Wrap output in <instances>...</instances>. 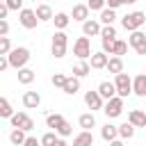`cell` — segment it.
I'll list each match as a JSON object with an SVG mask.
<instances>
[{"label": "cell", "mask_w": 146, "mask_h": 146, "mask_svg": "<svg viewBox=\"0 0 146 146\" xmlns=\"http://www.w3.org/2000/svg\"><path fill=\"white\" fill-rule=\"evenodd\" d=\"M57 146H68V144H66V141H64V137H62V139L57 141Z\"/></svg>", "instance_id": "obj_48"}, {"label": "cell", "mask_w": 146, "mask_h": 146, "mask_svg": "<svg viewBox=\"0 0 146 146\" xmlns=\"http://www.w3.org/2000/svg\"><path fill=\"white\" fill-rule=\"evenodd\" d=\"M144 73H146V68H144Z\"/></svg>", "instance_id": "obj_50"}, {"label": "cell", "mask_w": 146, "mask_h": 146, "mask_svg": "<svg viewBox=\"0 0 146 146\" xmlns=\"http://www.w3.org/2000/svg\"><path fill=\"white\" fill-rule=\"evenodd\" d=\"M105 71H110V73H121L123 71V59L119 57V55H114V57H110V62H107V68Z\"/></svg>", "instance_id": "obj_26"}, {"label": "cell", "mask_w": 146, "mask_h": 146, "mask_svg": "<svg viewBox=\"0 0 146 146\" xmlns=\"http://www.w3.org/2000/svg\"><path fill=\"white\" fill-rule=\"evenodd\" d=\"M52 23H55V27H57V30H66V27H68V23H71V16H68L66 11H57V14H55V18H52Z\"/></svg>", "instance_id": "obj_24"}, {"label": "cell", "mask_w": 146, "mask_h": 146, "mask_svg": "<svg viewBox=\"0 0 146 146\" xmlns=\"http://www.w3.org/2000/svg\"><path fill=\"white\" fill-rule=\"evenodd\" d=\"M78 123H80L82 130H91V128H96V116H94V112H84V114H80Z\"/></svg>", "instance_id": "obj_22"}, {"label": "cell", "mask_w": 146, "mask_h": 146, "mask_svg": "<svg viewBox=\"0 0 146 146\" xmlns=\"http://www.w3.org/2000/svg\"><path fill=\"white\" fill-rule=\"evenodd\" d=\"M14 114H16V112L11 110V103H9L7 98H0V116H2V119H11Z\"/></svg>", "instance_id": "obj_32"}, {"label": "cell", "mask_w": 146, "mask_h": 146, "mask_svg": "<svg viewBox=\"0 0 146 146\" xmlns=\"http://www.w3.org/2000/svg\"><path fill=\"white\" fill-rule=\"evenodd\" d=\"M9 123H11V128H23L25 132H30V130L34 128V121H32L25 112H16V114L9 119Z\"/></svg>", "instance_id": "obj_9"}, {"label": "cell", "mask_w": 146, "mask_h": 146, "mask_svg": "<svg viewBox=\"0 0 146 146\" xmlns=\"http://www.w3.org/2000/svg\"><path fill=\"white\" fill-rule=\"evenodd\" d=\"M135 2H137V0H125V5H135Z\"/></svg>", "instance_id": "obj_49"}, {"label": "cell", "mask_w": 146, "mask_h": 146, "mask_svg": "<svg viewBox=\"0 0 146 146\" xmlns=\"http://www.w3.org/2000/svg\"><path fill=\"white\" fill-rule=\"evenodd\" d=\"M66 46H68V36H66V32H64V30H57V32L52 34L50 55H52L55 59H62V57L66 55Z\"/></svg>", "instance_id": "obj_1"}, {"label": "cell", "mask_w": 146, "mask_h": 146, "mask_svg": "<svg viewBox=\"0 0 146 146\" xmlns=\"http://www.w3.org/2000/svg\"><path fill=\"white\" fill-rule=\"evenodd\" d=\"M135 52H137V55H146V41H144L141 46H137V48H135Z\"/></svg>", "instance_id": "obj_46"}, {"label": "cell", "mask_w": 146, "mask_h": 146, "mask_svg": "<svg viewBox=\"0 0 146 146\" xmlns=\"http://www.w3.org/2000/svg\"><path fill=\"white\" fill-rule=\"evenodd\" d=\"M59 139H62V137H59L55 130H48L46 135H41V146H57Z\"/></svg>", "instance_id": "obj_30"}, {"label": "cell", "mask_w": 146, "mask_h": 146, "mask_svg": "<svg viewBox=\"0 0 146 146\" xmlns=\"http://www.w3.org/2000/svg\"><path fill=\"white\" fill-rule=\"evenodd\" d=\"M9 66H11V64H9V57H7V55H0V73L7 71Z\"/></svg>", "instance_id": "obj_42"}, {"label": "cell", "mask_w": 146, "mask_h": 146, "mask_svg": "<svg viewBox=\"0 0 146 146\" xmlns=\"http://www.w3.org/2000/svg\"><path fill=\"white\" fill-rule=\"evenodd\" d=\"M103 112H105L107 119H116V116H121V112H123V98H121V96H114V98L105 100Z\"/></svg>", "instance_id": "obj_7"}, {"label": "cell", "mask_w": 146, "mask_h": 146, "mask_svg": "<svg viewBox=\"0 0 146 146\" xmlns=\"http://www.w3.org/2000/svg\"><path fill=\"white\" fill-rule=\"evenodd\" d=\"M23 105H25L27 110H36V107L41 105V94H39V91H25V94H23Z\"/></svg>", "instance_id": "obj_13"}, {"label": "cell", "mask_w": 146, "mask_h": 146, "mask_svg": "<svg viewBox=\"0 0 146 146\" xmlns=\"http://www.w3.org/2000/svg\"><path fill=\"white\" fill-rule=\"evenodd\" d=\"M55 132H57L59 137H71V135H73V125H71L68 121H64V123H62V125H59Z\"/></svg>", "instance_id": "obj_35"}, {"label": "cell", "mask_w": 146, "mask_h": 146, "mask_svg": "<svg viewBox=\"0 0 146 146\" xmlns=\"http://www.w3.org/2000/svg\"><path fill=\"white\" fill-rule=\"evenodd\" d=\"M91 62V68H96V71H103V68H107V62H110V55L105 52V50H100V52H94L91 57H89Z\"/></svg>", "instance_id": "obj_11"}, {"label": "cell", "mask_w": 146, "mask_h": 146, "mask_svg": "<svg viewBox=\"0 0 146 146\" xmlns=\"http://www.w3.org/2000/svg\"><path fill=\"white\" fill-rule=\"evenodd\" d=\"M36 16H39V21L41 23H48V21H52L55 18V14H52V9H50V5H46V2H41V5H36Z\"/></svg>", "instance_id": "obj_18"}, {"label": "cell", "mask_w": 146, "mask_h": 146, "mask_svg": "<svg viewBox=\"0 0 146 146\" xmlns=\"http://www.w3.org/2000/svg\"><path fill=\"white\" fill-rule=\"evenodd\" d=\"M128 41H123V39H116V43H114V52L112 55H119V57H123L125 52H128Z\"/></svg>", "instance_id": "obj_33"}, {"label": "cell", "mask_w": 146, "mask_h": 146, "mask_svg": "<svg viewBox=\"0 0 146 146\" xmlns=\"http://www.w3.org/2000/svg\"><path fill=\"white\" fill-rule=\"evenodd\" d=\"M123 141H125V139H121V137H119V139H114V141H110V146H125Z\"/></svg>", "instance_id": "obj_47"}, {"label": "cell", "mask_w": 146, "mask_h": 146, "mask_svg": "<svg viewBox=\"0 0 146 146\" xmlns=\"http://www.w3.org/2000/svg\"><path fill=\"white\" fill-rule=\"evenodd\" d=\"M100 137H103L105 141H114V139H119V125L105 123V125L100 128Z\"/></svg>", "instance_id": "obj_19"}, {"label": "cell", "mask_w": 146, "mask_h": 146, "mask_svg": "<svg viewBox=\"0 0 146 146\" xmlns=\"http://www.w3.org/2000/svg\"><path fill=\"white\" fill-rule=\"evenodd\" d=\"M7 57H9L11 68H16V71H18V68H25V66H27V62H30V57H32V55H30V50H27V48L18 46V48H14Z\"/></svg>", "instance_id": "obj_2"}, {"label": "cell", "mask_w": 146, "mask_h": 146, "mask_svg": "<svg viewBox=\"0 0 146 146\" xmlns=\"http://www.w3.org/2000/svg\"><path fill=\"white\" fill-rule=\"evenodd\" d=\"M5 2H7V7L11 11H21L23 9V0H5Z\"/></svg>", "instance_id": "obj_40"}, {"label": "cell", "mask_w": 146, "mask_h": 146, "mask_svg": "<svg viewBox=\"0 0 146 146\" xmlns=\"http://www.w3.org/2000/svg\"><path fill=\"white\" fill-rule=\"evenodd\" d=\"M34 2H36V0H34Z\"/></svg>", "instance_id": "obj_52"}, {"label": "cell", "mask_w": 146, "mask_h": 146, "mask_svg": "<svg viewBox=\"0 0 146 146\" xmlns=\"http://www.w3.org/2000/svg\"><path fill=\"white\" fill-rule=\"evenodd\" d=\"M73 55L78 57V59H89L94 52H91V41H89V36H80V39H75V43H73Z\"/></svg>", "instance_id": "obj_5"}, {"label": "cell", "mask_w": 146, "mask_h": 146, "mask_svg": "<svg viewBox=\"0 0 146 146\" xmlns=\"http://www.w3.org/2000/svg\"><path fill=\"white\" fill-rule=\"evenodd\" d=\"M62 91L68 94V96L78 94V91H80V78H78V75H68V78H66V84H64Z\"/></svg>", "instance_id": "obj_20"}, {"label": "cell", "mask_w": 146, "mask_h": 146, "mask_svg": "<svg viewBox=\"0 0 146 146\" xmlns=\"http://www.w3.org/2000/svg\"><path fill=\"white\" fill-rule=\"evenodd\" d=\"M9 11H11V9L7 7V2H2V5H0V21H2V18H7V14H9Z\"/></svg>", "instance_id": "obj_45"}, {"label": "cell", "mask_w": 146, "mask_h": 146, "mask_svg": "<svg viewBox=\"0 0 146 146\" xmlns=\"http://www.w3.org/2000/svg\"><path fill=\"white\" fill-rule=\"evenodd\" d=\"M73 146H94V135L91 130H82L73 137Z\"/></svg>", "instance_id": "obj_17"}, {"label": "cell", "mask_w": 146, "mask_h": 146, "mask_svg": "<svg viewBox=\"0 0 146 146\" xmlns=\"http://www.w3.org/2000/svg\"><path fill=\"white\" fill-rule=\"evenodd\" d=\"M87 5H89L91 11H103L107 7V0H87Z\"/></svg>", "instance_id": "obj_37"}, {"label": "cell", "mask_w": 146, "mask_h": 146, "mask_svg": "<svg viewBox=\"0 0 146 146\" xmlns=\"http://www.w3.org/2000/svg\"><path fill=\"white\" fill-rule=\"evenodd\" d=\"M144 23H146V11H130V14H125V16L121 18V25H123V30H128V32H135V30H139Z\"/></svg>", "instance_id": "obj_3"}, {"label": "cell", "mask_w": 146, "mask_h": 146, "mask_svg": "<svg viewBox=\"0 0 146 146\" xmlns=\"http://www.w3.org/2000/svg\"><path fill=\"white\" fill-rule=\"evenodd\" d=\"M132 94L139 98H146V73H139L132 78Z\"/></svg>", "instance_id": "obj_12"}, {"label": "cell", "mask_w": 146, "mask_h": 146, "mask_svg": "<svg viewBox=\"0 0 146 146\" xmlns=\"http://www.w3.org/2000/svg\"><path fill=\"white\" fill-rule=\"evenodd\" d=\"M146 41V34L141 32V30H135V32H130V36H128V43L132 46V48H137V46H141Z\"/></svg>", "instance_id": "obj_31"}, {"label": "cell", "mask_w": 146, "mask_h": 146, "mask_svg": "<svg viewBox=\"0 0 146 146\" xmlns=\"http://www.w3.org/2000/svg\"><path fill=\"white\" fill-rule=\"evenodd\" d=\"M14 48H11V41L9 36H0V55H9Z\"/></svg>", "instance_id": "obj_36"}, {"label": "cell", "mask_w": 146, "mask_h": 146, "mask_svg": "<svg viewBox=\"0 0 146 146\" xmlns=\"http://www.w3.org/2000/svg\"><path fill=\"white\" fill-rule=\"evenodd\" d=\"M89 5H73V11H71V18L73 21H80V23H84V21H89Z\"/></svg>", "instance_id": "obj_15"}, {"label": "cell", "mask_w": 146, "mask_h": 146, "mask_svg": "<svg viewBox=\"0 0 146 146\" xmlns=\"http://www.w3.org/2000/svg\"><path fill=\"white\" fill-rule=\"evenodd\" d=\"M9 34V23H7V18H2L0 21V36H7Z\"/></svg>", "instance_id": "obj_41"}, {"label": "cell", "mask_w": 146, "mask_h": 146, "mask_svg": "<svg viewBox=\"0 0 146 146\" xmlns=\"http://www.w3.org/2000/svg\"><path fill=\"white\" fill-rule=\"evenodd\" d=\"M34 78H36V73L32 71V68H18V82L21 84H32L34 82Z\"/></svg>", "instance_id": "obj_25"}, {"label": "cell", "mask_w": 146, "mask_h": 146, "mask_svg": "<svg viewBox=\"0 0 146 146\" xmlns=\"http://www.w3.org/2000/svg\"><path fill=\"white\" fill-rule=\"evenodd\" d=\"M66 78H68V75H64V73H55L50 82H52V87H59V89H64V84H66Z\"/></svg>", "instance_id": "obj_38"}, {"label": "cell", "mask_w": 146, "mask_h": 146, "mask_svg": "<svg viewBox=\"0 0 146 146\" xmlns=\"http://www.w3.org/2000/svg\"><path fill=\"white\" fill-rule=\"evenodd\" d=\"M121 5H125V0H107V7L110 9H119Z\"/></svg>", "instance_id": "obj_43"}, {"label": "cell", "mask_w": 146, "mask_h": 146, "mask_svg": "<svg viewBox=\"0 0 146 146\" xmlns=\"http://www.w3.org/2000/svg\"><path fill=\"white\" fill-rule=\"evenodd\" d=\"M89 73H91V64H89L87 59H80V62L73 66V75H78L80 80H82V78H87Z\"/></svg>", "instance_id": "obj_21"}, {"label": "cell", "mask_w": 146, "mask_h": 146, "mask_svg": "<svg viewBox=\"0 0 146 146\" xmlns=\"http://www.w3.org/2000/svg\"><path fill=\"white\" fill-rule=\"evenodd\" d=\"M128 121L135 128H146V112L144 110H130L128 112Z\"/></svg>", "instance_id": "obj_14"}, {"label": "cell", "mask_w": 146, "mask_h": 146, "mask_svg": "<svg viewBox=\"0 0 146 146\" xmlns=\"http://www.w3.org/2000/svg\"><path fill=\"white\" fill-rule=\"evenodd\" d=\"M100 39H116V27H114V25H103Z\"/></svg>", "instance_id": "obj_34"}, {"label": "cell", "mask_w": 146, "mask_h": 146, "mask_svg": "<svg viewBox=\"0 0 146 146\" xmlns=\"http://www.w3.org/2000/svg\"><path fill=\"white\" fill-rule=\"evenodd\" d=\"M18 23L25 27V30H34L41 21H39V16H36V11L34 9H27V7H23L21 11H18Z\"/></svg>", "instance_id": "obj_6"}, {"label": "cell", "mask_w": 146, "mask_h": 146, "mask_svg": "<svg viewBox=\"0 0 146 146\" xmlns=\"http://www.w3.org/2000/svg\"><path fill=\"white\" fill-rule=\"evenodd\" d=\"M98 91H100V96H103L105 100H110V98L119 96V94H116V84H114V82H110V80H103V82L98 84Z\"/></svg>", "instance_id": "obj_16"}, {"label": "cell", "mask_w": 146, "mask_h": 146, "mask_svg": "<svg viewBox=\"0 0 146 146\" xmlns=\"http://www.w3.org/2000/svg\"><path fill=\"white\" fill-rule=\"evenodd\" d=\"M100 43H103V50H105L107 55H112V52H114V43H116V39H100Z\"/></svg>", "instance_id": "obj_39"}, {"label": "cell", "mask_w": 146, "mask_h": 146, "mask_svg": "<svg viewBox=\"0 0 146 146\" xmlns=\"http://www.w3.org/2000/svg\"><path fill=\"white\" fill-rule=\"evenodd\" d=\"M23 146H41V139H36V137H27Z\"/></svg>", "instance_id": "obj_44"}, {"label": "cell", "mask_w": 146, "mask_h": 146, "mask_svg": "<svg viewBox=\"0 0 146 146\" xmlns=\"http://www.w3.org/2000/svg\"><path fill=\"white\" fill-rule=\"evenodd\" d=\"M64 121H66V119H64L62 114H57V112H52V114H48V116H46V125H48L50 130H57Z\"/></svg>", "instance_id": "obj_27"}, {"label": "cell", "mask_w": 146, "mask_h": 146, "mask_svg": "<svg viewBox=\"0 0 146 146\" xmlns=\"http://www.w3.org/2000/svg\"><path fill=\"white\" fill-rule=\"evenodd\" d=\"M84 103H87V107H89L91 112H98V110H103V107H105V98L100 96V91H98V89H96V91H91V89H89V91L84 94Z\"/></svg>", "instance_id": "obj_8"}, {"label": "cell", "mask_w": 146, "mask_h": 146, "mask_svg": "<svg viewBox=\"0 0 146 146\" xmlns=\"http://www.w3.org/2000/svg\"><path fill=\"white\" fill-rule=\"evenodd\" d=\"M25 139H27V135H25V130H23V128H14V130L9 132V141H11L14 146H23V144H25Z\"/></svg>", "instance_id": "obj_23"}, {"label": "cell", "mask_w": 146, "mask_h": 146, "mask_svg": "<svg viewBox=\"0 0 146 146\" xmlns=\"http://www.w3.org/2000/svg\"><path fill=\"white\" fill-rule=\"evenodd\" d=\"M103 25H114V21H116V11L114 9H110V7H105L103 11H100V18H98Z\"/></svg>", "instance_id": "obj_29"}, {"label": "cell", "mask_w": 146, "mask_h": 146, "mask_svg": "<svg viewBox=\"0 0 146 146\" xmlns=\"http://www.w3.org/2000/svg\"><path fill=\"white\" fill-rule=\"evenodd\" d=\"M135 130H137V128H135L130 121H125V123L119 125V137H121V139H132V137H135Z\"/></svg>", "instance_id": "obj_28"}, {"label": "cell", "mask_w": 146, "mask_h": 146, "mask_svg": "<svg viewBox=\"0 0 146 146\" xmlns=\"http://www.w3.org/2000/svg\"><path fill=\"white\" fill-rule=\"evenodd\" d=\"M114 84H116V94L121 96V98H128L130 94H132V78L128 75V73H116L114 75Z\"/></svg>", "instance_id": "obj_4"}, {"label": "cell", "mask_w": 146, "mask_h": 146, "mask_svg": "<svg viewBox=\"0 0 146 146\" xmlns=\"http://www.w3.org/2000/svg\"><path fill=\"white\" fill-rule=\"evenodd\" d=\"M144 11H146V9H144Z\"/></svg>", "instance_id": "obj_51"}, {"label": "cell", "mask_w": 146, "mask_h": 146, "mask_svg": "<svg viewBox=\"0 0 146 146\" xmlns=\"http://www.w3.org/2000/svg\"><path fill=\"white\" fill-rule=\"evenodd\" d=\"M100 30H103V23L96 21V18H89L82 23V34L84 36H100Z\"/></svg>", "instance_id": "obj_10"}]
</instances>
